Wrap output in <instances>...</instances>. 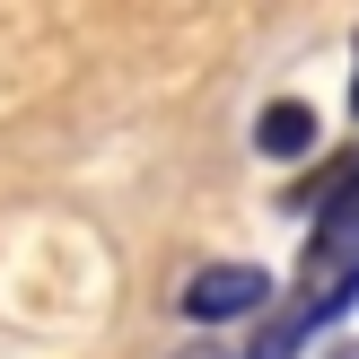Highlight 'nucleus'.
<instances>
[{
  "label": "nucleus",
  "instance_id": "obj_1",
  "mask_svg": "<svg viewBox=\"0 0 359 359\" xmlns=\"http://www.w3.org/2000/svg\"><path fill=\"white\" fill-rule=\"evenodd\" d=\"M175 307H184L193 325H237V316L272 307V272H263V263H210V272H193L184 290H175Z\"/></svg>",
  "mask_w": 359,
  "mask_h": 359
},
{
  "label": "nucleus",
  "instance_id": "obj_2",
  "mask_svg": "<svg viewBox=\"0 0 359 359\" xmlns=\"http://www.w3.org/2000/svg\"><path fill=\"white\" fill-rule=\"evenodd\" d=\"M255 149H263V158H307V149H316V105L272 97V105L255 114Z\"/></svg>",
  "mask_w": 359,
  "mask_h": 359
}]
</instances>
